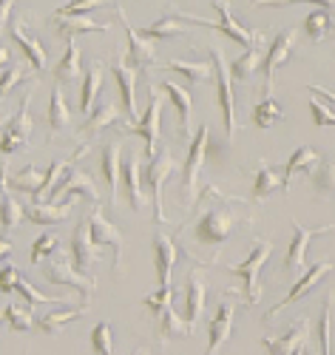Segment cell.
Here are the masks:
<instances>
[{
	"label": "cell",
	"mask_w": 335,
	"mask_h": 355,
	"mask_svg": "<svg viewBox=\"0 0 335 355\" xmlns=\"http://www.w3.org/2000/svg\"><path fill=\"white\" fill-rule=\"evenodd\" d=\"M227 202L233 199H222V202H213L207 205V208L199 214L196 225H194V236H196V242L205 245V248H222L227 239H230V233L236 227V222L241 219Z\"/></svg>",
	"instance_id": "obj_1"
},
{
	"label": "cell",
	"mask_w": 335,
	"mask_h": 355,
	"mask_svg": "<svg viewBox=\"0 0 335 355\" xmlns=\"http://www.w3.org/2000/svg\"><path fill=\"white\" fill-rule=\"evenodd\" d=\"M37 92V80L32 77L28 80V92L20 97V108L15 111V116L3 125V137H0V154L3 157H12L17 151H23V148L32 142V97Z\"/></svg>",
	"instance_id": "obj_2"
},
{
	"label": "cell",
	"mask_w": 335,
	"mask_h": 355,
	"mask_svg": "<svg viewBox=\"0 0 335 355\" xmlns=\"http://www.w3.org/2000/svg\"><path fill=\"white\" fill-rule=\"evenodd\" d=\"M270 253H273V245H270L267 239H256L245 261L225 268L227 273H233L236 279H241V293H245V302H248L250 307L259 304L261 295H264V290H261V284H259V276H261V270H264Z\"/></svg>",
	"instance_id": "obj_3"
},
{
	"label": "cell",
	"mask_w": 335,
	"mask_h": 355,
	"mask_svg": "<svg viewBox=\"0 0 335 355\" xmlns=\"http://www.w3.org/2000/svg\"><path fill=\"white\" fill-rule=\"evenodd\" d=\"M213 57V77H216V103L222 111V120H225V134L227 142L236 139L239 134V123H236V97H233V74H230V63L219 46L210 49Z\"/></svg>",
	"instance_id": "obj_4"
},
{
	"label": "cell",
	"mask_w": 335,
	"mask_h": 355,
	"mask_svg": "<svg viewBox=\"0 0 335 355\" xmlns=\"http://www.w3.org/2000/svg\"><path fill=\"white\" fill-rule=\"evenodd\" d=\"M171 299H173L171 284H168V287H160L154 295H148V299H145V310H151V313L160 318V336H162V341H171V338H191V336H194V327H191V324L182 318V315H176Z\"/></svg>",
	"instance_id": "obj_5"
},
{
	"label": "cell",
	"mask_w": 335,
	"mask_h": 355,
	"mask_svg": "<svg viewBox=\"0 0 335 355\" xmlns=\"http://www.w3.org/2000/svg\"><path fill=\"white\" fill-rule=\"evenodd\" d=\"M207 139H210V128L207 125H199L196 137L191 139V148H188V159L182 165V185H179V196H182V208H194L196 202V182H199V171L207 159Z\"/></svg>",
	"instance_id": "obj_6"
},
{
	"label": "cell",
	"mask_w": 335,
	"mask_h": 355,
	"mask_svg": "<svg viewBox=\"0 0 335 355\" xmlns=\"http://www.w3.org/2000/svg\"><path fill=\"white\" fill-rule=\"evenodd\" d=\"M173 168H176V159L171 154V148H162L157 157H151V162L145 168V188H148V196H151V208H154L157 225H168V216H165V208H162V185L168 182Z\"/></svg>",
	"instance_id": "obj_7"
},
{
	"label": "cell",
	"mask_w": 335,
	"mask_h": 355,
	"mask_svg": "<svg viewBox=\"0 0 335 355\" xmlns=\"http://www.w3.org/2000/svg\"><path fill=\"white\" fill-rule=\"evenodd\" d=\"M43 279L51 282V284H60V287H71L77 290L85 304L91 299V293H94V279L91 276H83L77 268H74V261H71V253L69 256H51L46 264H43Z\"/></svg>",
	"instance_id": "obj_8"
},
{
	"label": "cell",
	"mask_w": 335,
	"mask_h": 355,
	"mask_svg": "<svg viewBox=\"0 0 335 355\" xmlns=\"http://www.w3.org/2000/svg\"><path fill=\"white\" fill-rule=\"evenodd\" d=\"M236 304H239L236 290H227L222 295V302H219L216 315H213V321L207 324V349H205V355H222V349H225V344L230 341V333H233Z\"/></svg>",
	"instance_id": "obj_9"
},
{
	"label": "cell",
	"mask_w": 335,
	"mask_h": 355,
	"mask_svg": "<svg viewBox=\"0 0 335 355\" xmlns=\"http://www.w3.org/2000/svg\"><path fill=\"white\" fill-rule=\"evenodd\" d=\"M290 225H293V242H290V248H287L284 270H287L290 276H298V273H304V270H307V268H304V259H307V248H310V242L316 239V236L332 233V230H335V225L304 227V225H301V222H295V219H290Z\"/></svg>",
	"instance_id": "obj_10"
},
{
	"label": "cell",
	"mask_w": 335,
	"mask_h": 355,
	"mask_svg": "<svg viewBox=\"0 0 335 355\" xmlns=\"http://www.w3.org/2000/svg\"><path fill=\"white\" fill-rule=\"evenodd\" d=\"M88 227H91V239H94L100 248H108L114 253V276L119 279V268H123V236L119 230L105 219L103 214V205H91V214H88Z\"/></svg>",
	"instance_id": "obj_11"
},
{
	"label": "cell",
	"mask_w": 335,
	"mask_h": 355,
	"mask_svg": "<svg viewBox=\"0 0 335 355\" xmlns=\"http://www.w3.org/2000/svg\"><path fill=\"white\" fill-rule=\"evenodd\" d=\"M71 261H74V268L83 273V276H91L94 279V268L100 264L103 259V248L91 239V227H88V219L80 222L74 227V236H71Z\"/></svg>",
	"instance_id": "obj_12"
},
{
	"label": "cell",
	"mask_w": 335,
	"mask_h": 355,
	"mask_svg": "<svg viewBox=\"0 0 335 355\" xmlns=\"http://www.w3.org/2000/svg\"><path fill=\"white\" fill-rule=\"evenodd\" d=\"M160 111H162V97H160V88H148V108L142 114V120L123 131V134H137L145 142V157H157V145H160Z\"/></svg>",
	"instance_id": "obj_13"
},
{
	"label": "cell",
	"mask_w": 335,
	"mask_h": 355,
	"mask_svg": "<svg viewBox=\"0 0 335 355\" xmlns=\"http://www.w3.org/2000/svg\"><path fill=\"white\" fill-rule=\"evenodd\" d=\"M114 9H117L119 23H123V28H126V35H128V54L123 57L126 66H131V69H142V71H151V69H154V63H157L154 43H151L148 37H142V35H137V28H134V26H131V20L126 17V9H123V6H114Z\"/></svg>",
	"instance_id": "obj_14"
},
{
	"label": "cell",
	"mask_w": 335,
	"mask_h": 355,
	"mask_svg": "<svg viewBox=\"0 0 335 355\" xmlns=\"http://www.w3.org/2000/svg\"><path fill=\"white\" fill-rule=\"evenodd\" d=\"M335 268V264L332 261H316V264H310V268L307 270H304L298 279H295V284H293V290L284 295V299L276 304V307H273L270 313H267V318L270 315H279V310H284V307H290V304H295L298 299H304V295H310L318 284H321V279H327L329 276V270Z\"/></svg>",
	"instance_id": "obj_15"
},
{
	"label": "cell",
	"mask_w": 335,
	"mask_h": 355,
	"mask_svg": "<svg viewBox=\"0 0 335 355\" xmlns=\"http://www.w3.org/2000/svg\"><path fill=\"white\" fill-rule=\"evenodd\" d=\"M213 9L219 12L216 28H219L225 37H230L233 43H241V46H248V49H256V46L264 43V35H261V32H250V28H245V26H241V23L233 17L227 0H213Z\"/></svg>",
	"instance_id": "obj_16"
},
{
	"label": "cell",
	"mask_w": 335,
	"mask_h": 355,
	"mask_svg": "<svg viewBox=\"0 0 335 355\" xmlns=\"http://www.w3.org/2000/svg\"><path fill=\"white\" fill-rule=\"evenodd\" d=\"M307 341H310V321L298 318L282 338H264L261 344H264L267 355H304Z\"/></svg>",
	"instance_id": "obj_17"
},
{
	"label": "cell",
	"mask_w": 335,
	"mask_h": 355,
	"mask_svg": "<svg viewBox=\"0 0 335 355\" xmlns=\"http://www.w3.org/2000/svg\"><path fill=\"white\" fill-rule=\"evenodd\" d=\"M293 40H295V28H284V32H279L276 40H273L270 49H267L264 66H261V71H264V88H261V92H264L267 97H270V92H273V77H276L279 66L287 63V57H290V51H293Z\"/></svg>",
	"instance_id": "obj_18"
},
{
	"label": "cell",
	"mask_w": 335,
	"mask_h": 355,
	"mask_svg": "<svg viewBox=\"0 0 335 355\" xmlns=\"http://www.w3.org/2000/svg\"><path fill=\"white\" fill-rule=\"evenodd\" d=\"M123 139L126 137H114L103 145V157H100V171L105 176L108 185V202H117V191H119V180H123V162H119V151H123Z\"/></svg>",
	"instance_id": "obj_19"
},
{
	"label": "cell",
	"mask_w": 335,
	"mask_h": 355,
	"mask_svg": "<svg viewBox=\"0 0 335 355\" xmlns=\"http://www.w3.org/2000/svg\"><path fill=\"white\" fill-rule=\"evenodd\" d=\"M49 26H54V32L66 43H71L77 35H85V32H108L111 28V23H97V20H88L85 15H60V12L49 17Z\"/></svg>",
	"instance_id": "obj_20"
},
{
	"label": "cell",
	"mask_w": 335,
	"mask_h": 355,
	"mask_svg": "<svg viewBox=\"0 0 335 355\" xmlns=\"http://www.w3.org/2000/svg\"><path fill=\"white\" fill-rule=\"evenodd\" d=\"M176 259H179L176 242L171 239V236L162 227H157V233H154V268H157L160 287H168L171 284V273H173Z\"/></svg>",
	"instance_id": "obj_21"
},
{
	"label": "cell",
	"mask_w": 335,
	"mask_h": 355,
	"mask_svg": "<svg viewBox=\"0 0 335 355\" xmlns=\"http://www.w3.org/2000/svg\"><path fill=\"white\" fill-rule=\"evenodd\" d=\"M117 85H119V94H123V111L126 116L137 125L139 123V114H137V97H134V88H137V71L131 66H126L123 57H117V60L108 66Z\"/></svg>",
	"instance_id": "obj_22"
},
{
	"label": "cell",
	"mask_w": 335,
	"mask_h": 355,
	"mask_svg": "<svg viewBox=\"0 0 335 355\" xmlns=\"http://www.w3.org/2000/svg\"><path fill=\"white\" fill-rule=\"evenodd\" d=\"M191 23H194V15H185V12H179V9L171 6L160 20H154L148 28H142V37H148V40H168V37L182 35Z\"/></svg>",
	"instance_id": "obj_23"
},
{
	"label": "cell",
	"mask_w": 335,
	"mask_h": 355,
	"mask_svg": "<svg viewBox=\"0 0 335 355\" xmlns=\"http://www.w3.org/2000/svg\"><path fill=\"white\" fill-rule=\"evenodd\" d=\"M6 165H9V159L0 165V230H3V236L15 233L17 225L23 222V216H26V208H20V202L6 188V180H9V176H6Z\"/></svg>",
	"instance_id": "obj_24"
},
{
	"label": "cell",
	"mask_w": 335,
	"mask_h": 355,
	"mask_svg": "<svg viewBox=\"0 0 335 355\" xmlns=\"http://www.w3.org/2000/svg\"><path fill=\"white\" fill-rule=\"evenodd\" d=\"M111 125H119V111H117V105L111 100H100L94 108H91V114L85 116V123L80 125V137L88 142L94 134H100V131H105Z\"/></svg>",
	"instance_id": "obj_25"
},
{
	"label": "cell",
	"mask_w": 335,
	"mask_h": 355,
	"mask_svg": "<svg viewBox=\"0 0 335 355\" xmlns=\"http://www.w3.org/2000/svg\"><path fill=\"white\" fill-rule=\"evenodd\" d=\"M123 185H126V193H128L131 208L139 214L142 205H145V196H142L145 180H142V159H139V154H128V157L123 159Z\"/></svg>",
	"instance_id": "obj_26"
},
{
	"label": "cell",
	"mask_w": 335,
	"mask_h": 355,
	"mask_svg": "<svg viewBox=\"0 0 335 355\" xmlns=\"http://www.w3.org/2000/svg\"><path fill=\"white\" fill-rule=\"evenodd\" d=\"M74 196H85L91 205H100L103 199H100V191L94 188V180L83 171V168H74V162H71V182L66 185V191L57 196V205H71V199Z\"/></svg>",
	"instance_id": "obj_27"
},
{
	"label": "cell",
	"mask_w": 335,
	"mask_h": 355,
	"mask_svg": "<svg viewBox=\"0 0 335 355\" xmlns=\"http://www.w3.org/2000/svg\"><path fill=\"white\" fill-rule=\"evenodd\" d=\"M88 315V304H80V307H69V310H57V313H43L35 318L37 330L49 333V336H60L71 321H80Z\"/></svg>",
	"instance_id": "obj_28"
},
{
	"label": "cell",
	"mask_w": 335,
	"mask_h": 355,
	"mask_svg": "<svg viewBox=\"0 0 335 355\" xmlns=\"http://www.w3.org/2000/svg\"><path fill=\"white\" fill-rule=\"evenodd\" d=\"M46 123H49L51 134H69L71 131V108H69V103L63 97V88H60V83L54 85V92H51V103H49V111H46Z\"/></svg>",
	"instance_id": "obj_29"
},
{
	"label": "cell",
	"mask_w": 335,
	"mask_h": 355,
	"mask_svg": "<svg viewBox=\"0 0 335 355\" xmlns=\"http://www.w3.org/2000/svg\"><path fill=\"white\" fill-rule=\"evenodd\" d=\"M9 32H12V40L17 43V49L26 54L28 66H32L35 71H43V69H46V49H43L32 35H26V32H23V26H20L17 20L9 23Z\"/></svg>",
	"instance_id": "obj_30"
},
{
	"label": "cell",
	"mask_w": 335,
	"mask_h": 355,
	"mask_svg": "<svg viewBox=\"0 0 335 355\" xmlns=\"http://www.w3.org/2000/svg\"><path fill=\"white\" fill-rule=\"evenodd\" d=\"M188 293H185V313H182V318H185L191 327L196 330V321H199V315H202V310H205V299H207V287H205V282H202V276L199 273H191V279H188V287H185Z\"/></svg>",
	"instance_id": "obj_31"
},
{
	"label": "cell",
	"mask_w": 335,
	"mask_h": 355,
	"mask_svg": "<svg viewBox=\"0 0 335 355\" xmlns=\"http://www.w3.org/2000/svg\"><path fill=\"white\" fill-rule=\"evenodd\" d=\"M103 92V63H91V69L85 71L83 88H80V114H91V108L97 105V97Z\"/></svg>",
	"instance_id": "obj_32"
},
{
	"label": "cell",
	"mask_w": 335,
	"mask_h": 355,
	"mask_svg": "<svg viewBox=\"0 0 335 355\" xmlns=\"http://www.w3.org/2000/svg\"><path fill=\"white\" fill-rule=\"evenodd\" d=\"M160 92H162V94H168V100H171V105H173V111H176V116H179L182 131H188V123H191V108H194L191 92H188V88H182V85H176V83H171V80H165V83L160 85Z\"/></svg>",
	"instance_id": "obj_33"
},
{
	"label": "cell",
	"mask_w": 335,
	"mask_h": 355,
	"mask_svg": "<svg viewBox=\"0 0 335 355\" xmlns=\"http://www.w3.org/2000/svg\"><path fill=\"white\" fill-rule=\"evenodd\" d=\"M318 154L313 151L310 145H301V148H295L293 151V157L287 159V165H284V185H282V191H290V180H293V173H298V171H307V173H313L316 168H318Z\"/></svg>",
	"instance_id": "obj_34"
},
{
	"label": "cell",
	"mask_w": 335,
	"mask_h": 355,
	"mask_svg": "<svg viewBox=\"0 0 335 355\" xmlns=\"http://www.w3.org/2000/svg\"><path fill=\"white\" fill-rule=\"evenodd\" d=\"M26 216L32 219L35 225H60L71 216V205H51V202H43V205H28L26 208Z\"/></svg>",
	"instance_id": "obj_35"
},
{
	"label": "cell",
	"mask_w": 335,
	"mask_h": 355,
	"mask_svg": "<svg viewBox=\"0 0 335 355\" xmlns=\"http://www.w3.org/2000/svg\"><path fill=\"white\" fill-rule=\"evenodd\" d=\"M264 49L261 46H256V49H248L241 57H236V60L230 63V74H233V80H241V83H248L256 71H259V66H264Z\"/></svg>",
	"instance_id": "obj_36"
},
{
	"label": "cell",
	"mask_w": 335,
	"mask_h": 355,
	"mask_svg": "<svg viewBox=\"0 0 335 355\" xmlns=\"http://www.w3.org/2000/svg\"><path fill=\"white\" fill-rule=\"evenodd\" d=\"M279 185H284V176H279V171L270 162H261L259 171H256V182H253V199L256 202L267 199L270 193L279 191Z\"/></svg>",
	"instance_id": "obj_37"
},
{
	"label": "cell",
	"mask_w": 335,
	"mask_h": 355,
	"mask_svg": "<svg viewBox=\"0 0 335 355\" xmlns=\"http://www.w3.org/2000/svg\"><path fill=\"white\" fill-rule=\"evenodd\" d=\"M80 46L71 40L69 46H66V54L60 57V63L54 66V77H57V83H74L77 77H80Z\"/></svg>",
	"instance_id": "obj_38"
},
{
	"label": "cell",
	"mask_w": 335,
	"mask_h": 355,
	"mask_svg": "<svg viewBox=\"0 0 335 355\" xmlns=\"http://www.w3.org/2000/svg\"><path fill=\"white\" fill-rule=\"evenodd\" d=\"M284 120V111H282V105L276 103V100H270V97H264L256 108H253V114H250V123L256 125V128H261V131H267V128H273L276 123H282Z\"/></svg>",
	"instance_id": "obj_39"
},
{
	"label": "cell",
	"mask_w": 335,
	"mask_h": 355,
	"mask_svg": "<svg viewBox=\"0 0 335 355\" xmlns=\"http://www.w3.org/2000/svg\"><path fill=\"white\" fill-rule=\"evenodd\" d=\"M332 15L327 9H316L307 15V20H304V32H307V37L313 43H321L327 35H332Z\"/></svg>",
	"instance_id": "obj_40"
},
{
	"label": "cell",
	"mask_w": 335,
	"mask_h": 355,
	"mask_svg": "<svg viewBox=\"0 0 335 355\" xmlns=\"http://www.w3.org/2000/svg\"><path fill=\"white\" fill-rule=\"evenodd\" d=\"M165 69L179 71L182 77H185L188 83H194V85L207 83V80H210V74H213V69H210V66H205V63H185V60H176V57H171Z\"/></svg>",
	"instance_id": "obj_41"
},
{
	"label": "cell",
	"mask_w": 335,
	"mask_h": 355,
	"mask_svg": "<svg viewBox=\"0 0 335 355\" xmlns=\"http://www.w3.org/2000/svg\"><path fill=\"white\" fill-rule=\"evenodd\" d=\"M60 253V239L54 233H43L40 239L35 242V248H32V253H28V264L32 268H37V264H43V259H51V256H57Z\"/></svg>",
	"instance_id": "obj_42"
},
{
	"label": "cell",
	"mask_w": 335,
	"mask_h": 355,
	"mask_svg": "<svg viewBox=\"0 0 335 355\" xmlns=\"http://www.w3.org/2000/svg\"><path fill=\"white\" fill-rule=\"evenodd\" d=\"M310 180L318 193H335V159L318 162V168L310 173Z\"/></svg>",
	"instance_id": "obj_43"
},
{
	"label": "cell",
	"mask_w": 335,
	"mask_h": 355,
	"mask_svg": "<svg viewBox=\"0 0 335 355\" xmlns=\"http://www.w3.org/2000/svg\"><path fill=\"white\" fill-rule=\"evenodd\" d=\"M91 349L97 355H111L114 352V338H111V324L108 321H97L94 330H91Z\"/></svg>",
	"instance_id": "obj_44"
},
{
	"label": "cell",
	"mask_w": 335,
	"mask_h": 355,
	"mask_svg": "<svg viewBox=\"0 0 335 355\" xmlns=\"http://www.w3.org/2000/svg\"><path fill=\"white\" fill-rule=\"evenodd\" d=\"M332 293L324 295V304H321V355H335L332 344H329V330H332Z\"/></svg>",
	"instance_id": "obj_45"
},
{
	"label": "cell",
	"mask_w": 335,
	"mask_h": 355,
	"mask_svg": "<svg viewBox=\"0 0 335 355\" xmlns=\"http://www.w3.org/2000/svg\"><path fill=\"white\" fill-rule=\"evenodd\" d=\"M35 313H32V307L28 310H20V307H15V304H9L6 310H3V318H6V324L15 330V333H26V330H32L35 327V318H32Z\"/></svg>",
	"instance_id": "obj_46"
},
{
	"label": "cell",
	"mask_w": 335,
	"mask_h": 355,
	"mask_svg": "<svg viewBox=\"0 0 335 355\" xmlns=\"http://www.w3.org/2000/svg\"><path fill=\"white\" fill-rule=\"evenodd\" d=\"M40 182H43V173H37V168L32 162H28L17 176H12V188L15 191H26V193H35L40 188Z\"/></svg>",
	"instance_id": "obj_47"
},
{
	"label": "cell",
	"mask_w": 335,
	"mask_h": 355,
	"mask_svg": "<svg viewBox=\"0 0 335 355\" xmlns=\"http://www.w3.org/2000/svg\"><path fill=\"white\" fill-rule=\"evenodd\" d=\"M15 293H20V295H23V299L28 302V307H35V304H49V302H63V295H46V293H40L37 287L28 284L26 279H17Z\"/></svg>",
	"instance_id": "obj_48"
},
{
	"label": "cell",
	"mask_w": 335,
	"mask_h": 355,
	"mask_svg": "<svg viewBox=\"0 0 335 355\" xmlns=\"http://www.w3.org/2000/svg\"><path fill=\"white\" fill-rule=\"evenodd\" d=\"M28 74H26V66H20V63H12L3 74H0V100L3 97H9L12 94V88L17 85V83H23Z\"/></svg>",
	"instance_id": "obj_49"
},
{
	"label": "cell",
	"mask_w": 335,
	"mask_h": 355,
	"mask_svg": "<svg viewBox=\"0 0 335 355\" xmlns=\"http://www.w3.org/2000/svg\"><path fill=\"white\" fill-rule=\"evenodd\" d=\"M111 0H69L66 6H60L57 12L60 15H85V12H94V9H103L108 6Z\"/></svg>",
	"instance_id": "obj_50"
},
{
	"label": "cell",
	"mask_w": 335,
	"mask_h": 355,
	"mask_svg": "<svg viewBox=\"0 0 335 355\" xmlns=\"http://www.w3.org/2000/svg\"><path fill=\"white\" fill-rule=\"evenodd\" d=\"M310 114H313V123H316L318 128H335V114H332V108H327L324 103L310 100Z\"/></svg>",
	"instance_id": "obj_51"
},
{
	"label": "cell",
	"mask_w": 335,
	"mask_h": 355,
	"mask_svg": "<svg viewBox=\"0 0 335 355\" xmlns=\"http://www.w3.org/2000/svg\"><path fill=\"white\" fill-rule=\"evenodd\" d=\"M293 3H316L318 9H335V0H256L253 6H293Z\"/></svg>",
	"instance_id": "obj_52"
},
{
	"label": "cell",
	"mask_w": 335,
	"mask_h": 355,
	"mask_svg": "<svg viewBox=\"0 0 335 355\" xmlns=\"http://www.w3.org/2000/svg\"><path fill=\"white\" fill-rule=\"evenodd\" d=\"M17 279H20V273L15 264H3V268H0V293H15Z\"/></svg>",
	"instance_id": "obj_53"
},
{
	"label": "cell",
	"mask_w": 335,
	"mask_h": 355,
	"mask_svg": "<svg viewBox=\"0 0 335 355\" xmlns=\"http://www.w3.org/2000/svg\"><path fill=\"white\" fill-rule=\"evenodd\" d=\"M12 6L15 0H0V32L6 28V23H12Z\"/></svg>",
	"instance_id": "obj_54"
},
{
	"label": "cell",
	"mask_w": 335,
	"mask_h": 355,
	"mask_svg": "<svg viewBox=\"0 0 335 355\" xmlns=\"http://www.w3.org/2000/svg\"><path fill=\"white\" fill-rule=\"evenodd\" d=\"M307 88H310L313 94H318V97H324L327 103H332V105H335V94L329 92V88H324V85H316V83H313V85H307Z\"/></svg>",
	"instance_id": "obj_55"
},
{
	"label": "cell",
	"mask_w": 335,
	"mask_h": 355,
	"mask_svg": "<svg viewBox=\"0 0 335 355\" xmlns=\"http://www.w3.org/2000/svg\"><path fill=\"white\" fill-rule=\"evenodd\" d=\"M12 66V51L6 46H0V69H9Z\"/></svg>",
	"instance_id": "obj_56"
},
{
	"label": "cell",
	"mask_w": 335,
	"mask_h": 355,
	"mask_svg": "<svg viewBox=\"0 0 335 355\" xmlns=\"http://www.w3.org/2000/svg\"><path fill=\"white\" fill-rule=\"evenodd\" d=\"M9 256H12V245L6 239H0V261H6Z\"/></svg>",
	"instance_id": "obj_57"
},
{
	"label": "cell",
	"mask_w": 335,
	"mask_h": 355,
	"mask_svg": "<svg viewBox=\"0 0 335 355\" xmlns=\"http://www.w3.org/2000/svg\"><path fill=\"white\" fill-rule=\"evenodd\" d=\"M134 355H151V349L148 347H139V349H134Z\"/></svg>",
	"instance_id": "obj_58"
},
{
	"label": "cell",
	"mask_w": 335,
	"mask_h": 355,
	"mask_svg": "<svg viewBox=\"0 0 335 355\" xmlns=\"http://www.w3.org/2000/svg\"><path fill=\"white\" fill-rule=\"evenodd\" d=\"M332 35H335V20H332Z\"/></svg>",
	"instance_id": "obj_59"
},
{
	"label": "cell",
	"mask_w": 335,
	"mask_h": 355,
	"mask_svg": "<svg viewBox=\"0 0 335 355\" xmlns=\"http://www.w3.org/2000/svg\"><path fill=\"white\" fill-rule=\"evenodd\" d=\"M0 321H3V313H0Z\"/></svg>",
	"instance_id": "obj_60"
},
{
	"label": "cell",
	"mask_w": 335,
	"mask_h": 355,
	"mask_svg": "<svg viewBox=\"0 0 335 355\" xmlns=\"http://www.w3.org/2000/svg\"><path fill=\"white\" fill-rule=\"evenodd\" d=\"M23 355H28V352H23Z\"/></svg>",
	"instance_id": "obj_61"
},
{
	"label": "cell",
	"mask_w": 335,
	"mask_h": 355,
	"mask_svg": "<svg viewBox=\"0 0 335 355\" xmlns=\"http://www.w3.org/2000/svg\"><path fill=\"white\" fill-rule=\"evenodd\" d=\"M0 125H3V123H0Z\"/></svg>",
	"instance_id": "obj_62"
}]
</instances>
